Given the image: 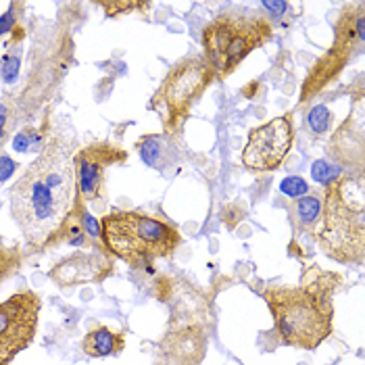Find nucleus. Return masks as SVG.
I'll list each match as a JSON object with an SVG mask.
<instances>
[{"label":"nucleus","mask_w":365,"mask_h":365,"mask_svg":"<svg viewBox=\"0 0 365 365\" xmlns=\"http://www.w3.org/2000/svg\"><path fill=\"white\" fill-rule=\"evenodd\" d=\"M73 148V136L48 134L38 159L11 188V215L29 247L38 251L56 247L65 238L78 197Z\"/></svg>","instance_id":"f257e3e1"},{"label":"nucleus","mask_w":365,"mask_h":365,"mask_svg":"<svg viewBox=\"0 0 365 365\" xmlns=\"http://www.w3.org/2000/svg\"><path fill=\"white\" fill-rule=\"evenodd\" d=\"M319 280L299 288L272 286L261 292L274 315V332L282 344L313 351L334 330V305L330 301L338 288V276L317 274Z\"/></svg>","instance_id":"f03ea898"},{"label":"nucleus","mask_w":365,"mask_h":365,"mask_svg":"<svg viewBox=\"0 0 365 365\" xmlns=\"http://www.w3.org/2000/svg\"><path fill=\"white\" fill-rule=\"evenodd\" d=\"M315 240L338 263L361 265L365 249V195L361 175H340L326 186Z\"/></svg>","instance_id":"7ed1b4c3"},{"label":"nucleus","mask_w":365,"mask_h":365,"mask_svg":"<svg viewBox=\"0 0 365 365\" xmlns=\"http://www.w3.org/2000/svg\"><path fill=\"white\" fill-rule=\"evenodd\" d=\"M105 249L132 267L171 257L182 245L178 227L140 211H111L101 222Z\"/></svg>","instance_id":"20e7f679"},{"label":"nucleus","mask_w":365,"mask_h":365,"mask_svg":"<svg viewBox=\"0 0 365 365\" xmlns=\"http://www.w3.org/2000/svg\"><path fill=\"white\" fill-rule=\"evenodd\" d=\"M274 38V24L259 13H224L202 31L205 61L217 80H227L238 65Z\"/></svg>","instance_id":"39448f33"},{"label":"nucleus","mask_w":365,"mask_h":365,"mask_svg":"<svg viewBox=\"0 0 365 365\" xmlns=\"http://www.w3.org/2000/svg\"><path fill=\"white\" fill-rule=\"evenodd\" d=\"M213 80L215 73L205 56H186L169 69L163 84L159 86L150 101V109L163 113V125L168 134L180 130L195 103Z\"/></svg>","instance_id":"423d86ee"},{"label":"nucleus","mask_w":365,"mask_h":365,"mask_svg":"<svg viewBox=\"0 0 365 365\" xmlns=\"http://www.w3.org/2000/svg\"><path fill=\"white\" fill-rule=\"evenodd\" d=\"M40 297L31 290L13 294L0 303V365H9L36 336Z\"/></svg>","instance_id":"0eeeda50"},{"label":"nucleus","mask_w":365,"mask_h":365,"mask_svg":"<svg viewBox=\"0 0 365 365\" xmlns=\"http://www.w3.org/2000/svg\"><path fill=\"white\" fill-rule=\"evenodd\" d=\"M128 161V150L115 142H94L80 148L73 155L78 192L84 202L94 209H103L107 202L105 195V173L111 165H123Z\"/></svg>","instance_id":"6e6552de"},{"label":"nucleus","mask_w":365,"mask_h":365,"mask_svg":"<svg viewBox=\"0 0 365 365\" xmlns=\"http://www.w3.org/2000/svg\"><path fill=\"white\" fill-rule=\"evenodd\" d=\"M292 148V123L290 117H276L269 123L255 128L249 134L247 146L242 150L245 168L263 173L276 171L286 161Z\"/></svg>","instance_id":"1a4fd4ad"},{"label":"nucleus","mask_w":365,"mask_h":365,"mask_svg":"<svg viewBox=\"0 0 365 365\" xmlns=\"http://www.w3.org/2000/svg\"><path fill=\"white\" fill-rule=\"evenodd\" d=\"M159 297L171 309V328L178 326H205L209 322V303L190 282L184 278H168L159 284Z\"/></svg>","instance_id":"9d476101"},{"label":"nucleus","mask_w":365,"mask_h":365,"mask_svg":"<svg viewBox=\"0 0 365 365\" xmlns=\"http://www.w3.org/2000/svg\"><path fill=\"white\" fill-rule=\"evenodd\" d=\"M209 346L205 326L171 328L157 344V365H200Z\"/></svg>","instance_id":"9b49d317"},{"label":"nucleus","mask_w":365,"mask_h":365,"mask_svg":"<svg viewBox=\"0 0 365 365\" xmlns=\"http://www.w3.org/2000/svg\"><path fill=\"white\" fill-rule=\"evenodd\" d=\"M115 265L105 253H76L61 259L48 272V278L58 288H73L82 284H101L113 276Z\"/></svg>","instance_id":"f8f14e48"},{"label":"nucleus","mask_w":365,"mask_h":365,"mask_svg":"<svg viewBox=\"0 0 365 365\" xmlns=\"http://www.w3.org/2000/svg\"><path fill=\"white\" fill-rule=\"evenodd\" d=\"M365 42V13L364 2H353L346 4L344 11L340 13V19L336 24V40H334V51L342 53L344 56L361 53Z\"/></svg>","instance_id":"ddd939ff"},{"label":"nucleus","mask_w":365,"mask_h":365,"mask_svg":"<svg viewBox=\"0 0 365 365\" xmlns=\"http://www.w3.org/2000/svg\"><path fill=\"white\" fill-rule=\"evenodd\" d=\"M286 213L288 220L294 227V232H315V227L319 224L322 217V207L324 200L317 195H305L301 198H290L286 200Z\"/></svg>","instance_id":"4468645a"},{"label":"nucleus","mask_w":365,"mask_h":365,"mask_svg":"<svg viewBox=\"0 0 365 365\" xmlns=\"http://www.w3.org/2000/svg\"><path fill=\"white\" fill-rule=\"evenodd\" d=\"M346 61H349V56H344L342 53L334 51V48H330V53H326V55L322 56L315 63V67L311 69L309 78H307V82L303 86V103L309 101L311 96L315 92H319L324 86L330 84L338 73L342 71V67L346 65Z\"/></svg>","instance_id":"2eb2a0df"},{"label":"nucleus","mask_w":365,"mask_h":365,"mask_svg":"<svg viewBox=\"0 0 365 365\" xmlns=\"http://www.w3.org/2000/svg\"><path fill=\"white\" fill-rule=\"evenodd\" d=\"M357 134H364L361 103L357 105V113H355V115H351V117L344 121V125H340V130H338L336 134L332 136V140H330V144H328L330 155L336 159L338 163H342V165H344V161H346V153H351L353 148H355V153H357L359 157H364V146L353 144V136H357Z\"/></svg>","instance_id":"dca6fc26"},{"label":"nucleus","mask_w":365,"mask_h":365,"mask_svg":"<svg viewBox=\"0 0 365 365\" xmlns=\"http://www.w3.org/2000/svg\"><path fill=\"white\" fill-rule=\"evenodd\" d=\"M125 346V338L121 332H115L107 326L92 328L82 340V351L88 357H113L119 355Z\"/></svg>","instance_id":"f3484780"},{"label":"nucleus","mask_w":365,"mask_h":365,"mask_svg":"<svg viewBox=\"0 0 365 365\" xmlns=\"http://www.w3.org/2000/svg\"><path fill=\"white\" fill-rule=\"evenodd\" d=\"M24 29L17 28L13 31V38L6 44V51L0 58V78L4 84H15L19 78V69H21V42H24Z\"/></svg>","instance_id":"a211bd4d"},{"label":"nucleus","mask_w":365,"mask_h":365,"mask_svg":"<svg viewBox=\"0 0 365 365\" xmlns=\"http://www.w3.org/2000/svg\"><path fill=\"white\" fill-rule=\"evenodd\" d=\"M48 134L51 132H42V130H38L34 125L24 128L13 138V150H17V153H34V150H38V155H40V150L44 148V144L48 140Z\"/></svg>","instance_id":"6ab92c4d"},{"label":"nucleus","mask_w":365,"mask_h":365,"mask_svg":"<svg viewBox=\"0 0 365 365\" xmlns=\"http://www.w3.org/2000/svg\"><path fill=\"white\" fill-rule=\"evenodd\" d=\"M138 150H140V157L142 161L146 163V165H150V168H161V163H163V159H161V155H163V146H161V142L159 138H155V136H146V138H142L138 142Z\"/></svg>","instance_id":"aec40b11"},{"label":"nucleus","mask_w":365,"mask_h":365,"mask_svg":"<svg viewBox=\"0 0 365 365\" xmlns=\"http://www.w3.org/2000/svg\"><path fill=\"white\" fill-rule=\"evenodd\" d=\"M307 123H309V130L313 132V136H322L324 132H328V130H330V123H332V111H330L326 105H315V107L309 111Z\"/></svg>","instance_id":"412c9836"},{"label":"nucleus","mask_w":365,"mask_h":365,"mask_svg":"<svg viewBox=\"0 0 365 365\" xmlns=\"http://www.w3.org/2000/svg\"><path fill=\"white\" fill-rule=\"evenodd\" d=\"M280 190L284 197L301 198L309 192V184L303 178H299V175H288V178L282 180Z\"/></svg>","instance_id":"4be33fe9"},{"label":"nucleus","mask_w":365,"mask_h":365,"mask_svg":"<svg viewBox=\"0 0 365 365\" xmlns=\"http://www.w3.org/2000/svg\"><path fill=\"white\" fill-rule=\"evenodd\" d=\"M311 175H313L315 182L328 186V184L336 182L338 178H340V169L330 165V163H326V161H315L313 168H311Z\"/></svg>","instance_id":"5701e85b"},{"label":"nucleus","mask_w":365,"mask_h":365,"mask_svg":"<svg viewBox=\"0 0 365 365\" xmlns=\"http://www.w3.org/2000/svg\"><path fill=\"white\" fill-rule=\"evenodd\" d=\"M19 9H21V4L11 2V4H9V9H6V13H4V15H0V40H2L4 36L13 34V31L17 29Z\"/></svg>","instance_id":"b1692460"},{"label":"nucleus","mask_w":365,"mask_h":365,"mask_svg":"<svg viewBox=\"0 0 365 365\" xmlns=\"http://www.w3.org/2000/svg\"><path fill=\"white\" fill-rule=\"evenodd\" d=\"M98 6H103L107 11L109 17H117L125 11H136V9H148L150 2H138V0H130V2H98Z\"/></svg>","instance_id":"393cba45"},{"label":"nucleus","mask_w":365,"mask_h":365,"mask_svg":"<svg viewBox=\"0 0 365 365\" xmlns=\"http://www.w3.org/2000/svg\"><path fill=\"white\" fill-rule=\"evenodd\" d=\"M82 225H84V232L88 234V238H90L92 242L101 240V222H98L94 215H90V213L86 211V207L82 209Z\"/></svg>","instance_id":"a878e982"},{"label":"nucleus","mask_w":365,"mask_h":365,"mask_svg":"<svg viewBox=\"0 0 365 365\" xmlns=\"http://www.w3.org/2000/svg\"><path fill=\"white\" fill-rule=\"evenodd\" d=\"M17 168H19V163H15L9 155H0V184L11 180Z\"/></svg>","instance_id":"bb28decb"},{"label":"nucleus","mask_w":365,"mask_h":365,"mask_svg":"<svg viewBox=\"0 0 365 365\" xmlns=\"http://www.w3.org/2000/svg\"><path fill=\"white\" fill-rule=\"evenodd\" d=\"M263 6H265V11H269V13H272V17H274V19H282V15L290 9V4H288V2H284V0H280V2L265 0V2H263Z\"/></svg>","instance_id":"cd10ccee"},{"label":"nucleus","mask_w":365,"mask_h":365,"mask_svg":"<svg viewBox=\"0 0 365 365\" xmlns=\"http://www.w3.org/2000/svg\"><path fill=\"white\" fill-rule=\"evenodd\" d=\"M9 117H11V109L6 103H0V140L4 138L6 134V128H9Z\"/></svg>","instance_id":"c85d7f7f"}]
</instances>
